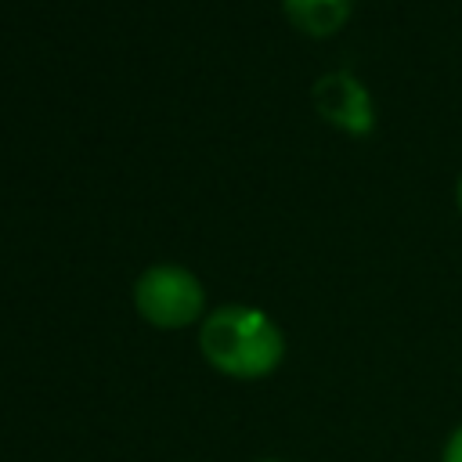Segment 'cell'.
<instances>
[{
  "label": "cell",
  "mask_w": 462,
  "mask_h": 462,
  "mask_svg": "<svg viewBox=\"0 0 462 462\" xmlns=\"http://www.w3.org/2000/svg\"><path fill=\"white\" fill-rule=\"evenodd\" d=\"M199 346L217 372L235 379H260L285 357L282 328L263 310L245 303L217 307L199 328Z\"/></svg>",
  "instance_id": "cell-1"
},
{
  "label": "cell",
  "mask_w": 462,
  "mask_h": 462,
  "mask_svg": "<svg viewBox=\"0 0 462 462\" xmlns=\"http://www.w3.org/2000/svg\"><path fill=\"white\" fill-rule=\"evenodd\" d=\"M134 303L144 321H152L159 328H180L202 314L206 292L191 271H184L177 263H155L137 278Z\"/></svg>",
  "instance_id": "cell-2"
},
{
  "label": "cell",
  "mask_w": 462,
  "mask_h": 462,
  "mask_svg": "<svg viewBox=\"0 0 462 462\" xmlns=\"http://www.w3.org/2000/svg\"><path fill=\"white\" fill-rule=\"evenodd\" d=\"M314 105H318V112L332 126H339L346 134H368L375 126L372 94L365 90V83L350 69H332V72L318 76V83H314Z\"/></svg>",
  "instance_id": "cell-3"
},
{
  "label": "cell",
  "mask_w": 462,
  "mask_h": 462,
  "mask_svg": "<svg viewBox=\"0 0 462 462\" xmlns=\"http://www.w3.org/2000/svg\"><path fill=\"white\" fill-rule=\"evenodd\" d=\"M282 4H285V14L310 36L336 32L354 7V0H282Z\"/></svg>",
  "instance_id": "cell-4"
},
{
  "label": "cell",
  "mask_w": 462,
  "mask_h": 462,
  "mask_svg": "<svg viewBox=\"0 0 462 462\" xmlns=\"http://www.w3.org/2000/svg\"><path fill=\"white\" fill-rule=\"evenodd\" d=\"M440 462H462V422L451 430V437L444 440V455Z\"/></svg>",
  "instance_id": "cell-5"
},
{
  "label": "cell",
  "mask_w": 462,
  "mask_h": 462,
  "mask_svg": "<svg viewBox=\"0 0 462 462\" xmlns=\"http://www.w3.org/2000/svg\"><path fill=\"white\" fill-rule=\"evenodd\" d=\"M455 202H458V213H462V177H458V184H455Z\"/></svg>",
  "instance_id": "cell-6"
},
{
  "label": "cell",
  "mask_w": 462,
  "mask_h": 462,
  "mask_svg": "<svg viewBox=\"0 0 462 462\" xmlns=\"http://www.w3.org/2000/svg\"><path fill=\"white\" fill-rule=\"evenodd\" d=\"M267 462H271V458H267Z\"/></svg>",
  "instance_id": "cell-7"
}]
</instances>
